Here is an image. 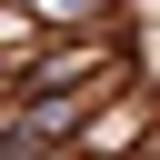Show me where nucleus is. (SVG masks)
I'll use <instances>...</instances> for the list:
<instances>
[{
  "label": "nucleus",
  "mask_w": 160,
  "mask_h": 160,
  "mask_svg": "<svg viewBox=\"0 0 160 160\" xmlns=\"http://www.w3.org/2000/svg\"><path fill=\"white\" fill-rule=\"evenodd\" d=\"M10 10H30V20L60 40V30H110V10H120V0H10Z\"/></svg>",
  "instance_id": "1"
}]
</instances>
